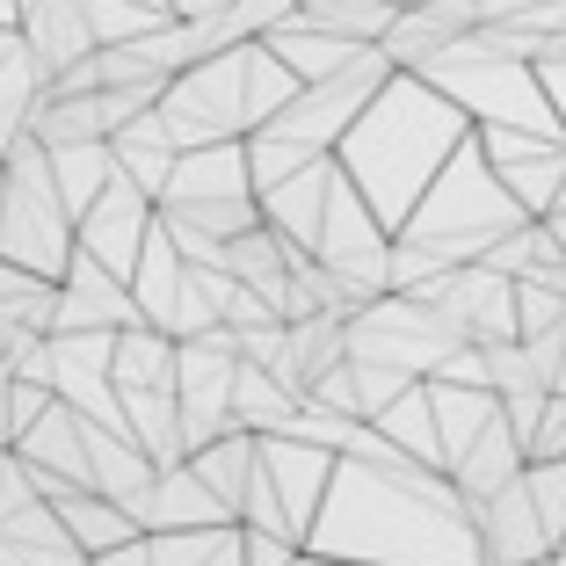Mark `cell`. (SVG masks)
I'll use <instances>...</instances> for the list:
<instances>
[{"instance_id": "obj_1", "label": "cell", "mask_w": 566, "mask_h": 566, "mask_svg": "<svg viewBox=\"0 0 566 566\" xmlns=\"http://www.w3.org/2000/svg\"><path fill=\"white\" fill-rule=\"evenodd\" d=\"M305 552L349 566H486L472 509L450 486V472L392 450L370 421L334 458V480L313 531H305Z\"/></svg>"}, {"instance_id": "obj_2", "label": "cell", "mask_w": 566, "mask_h": 566, "mask_svg": "<svg viewBox=\"0 0 566 566\" xmlns=\"http://www.w3.org/2000/svg\"><path fill=\"white\" fill-rule=\"evenodd\" d=\"M465 138H472V124L443 87H429L421 73H392V81L370 95L364 117L342 132L334 167L364 189V203L378 211L385 233H400L407 211L421 203V189L443 175L450 153L465 146Z\"/></svg>"}, {"instance_id": "obj_3", "label": "cell", "mask_w": 566, "mask_h": 566, "mask_svg": "<svg viewBox=\"0 0 566 566\" xmlns=\"http://www.w3.org/2000/svg\"><path fill=\"white\" fill-rule=\"evenodd\" d=\"M0 262L59 283L73 262V211L51 182V153L36 138H15L0 160Z\"/></svg>"}, {"instance_id": "obj_4", "label": "cell", "mask_w": 566, "mask_h": 566, "mask_svg": "<svg viewBox=\"0 0 566 566\" xmlns=\"http://www.w3.org/2000/svg\"><path fill=\"white\" fill-rule=\"evenodd\" d=\"M392 81V59H385L378 44L356 59L349 73H334V81H313V87H298V95L283 102L276 117L262 124V132H283V138H298L305 153H334L342 146V132H349L356 117L370 109V95Z\"/></svg>"}, {"instance_id": "obj_5", "label": "cell", "mask_w": 566, "mask_h": 566, "mask_svg": "<svg viewBox=\"0 0 566 566\" xmlns=\"http://www.w3.org/2000/svg\"><path fill=\"white\" fill-rule=\"evenodd\" d=\"M313 262L334 269L342 283H364V291H392L385 283V262H392V233L378 226V211L364 203V189L334 167L327 175V211H319V240Z\"/></svg>"}, {"instance_id": "obj_6", "label": "cell", "mask_w": 566, "mask_h": 566, "mask_svg": "<svg viewBox=\"0 0 566 566\" xmlns=\"http://www.w3.org/2000/svg\"><path fill=\"white\" fill-rule=\"evenodd\" d=\"M472 146L480 160L501 175V189L523 203L531 218H545L566 189V138H545V132H509V124H472Z\"/></svg>"}, {"instance_id": "obj_7", "label": "cell", "mask_w": 566, "mask_h": 566, "mask_svg": "<svg viewBox=\"0 0 566 566\" xmlns=\"http://www.w3.org/2000/svg\"><path fill=\"white\" fill-rule=\"evenodd\" d=\"M153 211H160V203H153L138 182L109 175V189H102V197L73 218V248H81L87 262H102L117 283H132L138 248H146V233H153Z\"/></svg>"}, {"instance_id": "obj_8", "label": "cell", "mask_w": 566, "mask_h": 566, "mask_svg": "<svg viewBox=\"0 0 566 566\" xmlns=\"http://www.w3.org/2000/svg\"><path fill=\"white\" fill-rule=\"evenodd\" d=\"M327 480H334V450L298 443V436H262V486L283 509V523H291L298 545H305V531H313L319 501H327Z\"/></svg>"}, {"instance_id": "obj_9", "label": "cell", "mask_w": 566, "mask_h": 566, "mask_svg": "<svg viewBox=\"0 0 566 566\" xmlns=\"http://www.w3.org/2000/svg\"><path fill=\"white\" fill-rule=\"evenodd\" d=\"M472 531H480V559L486 566H531V559H545V552H559L523 480L501 486L494 501H480V509H472Z\"/></svg>"}, {"instance_id": "obj_10", "label": "cell", "mask_w": 566, "mask_h": 566, "mask_svg": "<svg viewBox=\"0 0 566 566\" xmlns=\"http://www.w3.org/2000/svg\"><path fill=\"white\" fill-rule=\"evenodd\" d=\"M132 523L146 537H160V531H226L233 516H226V501L189 465H167V472H153V486L132 501Z\"/></svg>"}, {"instance_id": "obj_11", "label": "cell", "mask_w": 566, "mask_h": 566, "mask_svg": "<svg viewBox=\"0 0 566 566\" xmlns=\"http://www.w3.org/2000/svg\"><path fill=\"white\" fill-rule=\"evenodd\" d=\"M22 51L36 59V73H44V87L59 81L66 66H81V59H95V30H87L81 0H22Z\"/></svg>"}, {"instance_id": "obj_12", "label": "cell", "mask_w": 566, "mask_h": 566, "mask_svg": "<svg viewBox=\"0 0 566 566\" xmlns=\"http://www.w3.org/2000/svg\"><path fill=\"white\" fill-rule=\"evenodd\" d=\"M218 197H254L248 138H218V146L175 153V175H167V197L160 203H218Z\"/></svg>"}, {"instance_id": "obj_13", "label": "cell", "mask_w": 566, "mask_h": 566, "mask_svg": "<svg viewBox=\"0 0 566 566\" xmlns=\"http://www.w3.org/2000/svg\"><path fill=\"white\" fill-rule=\"evenodd\" d=\"M269 51L283 59V73L298 87H313V81H334V73H349L356 59H364L370 44H349V36H327V30H313V22H298V15H283L276 30L262 36Z\"/></svg>"}, {"instance_id": "obj_14", "label": "cell", "mask_w": 566, "mask_h": 566, "mask_svg": "<svg viewBox=\"0 0 566 566\" xmlns=\"http://www.w3.org/2000/svg\"><path fill=\"white\" fill-rule=\"evenodd\" d=\"M327 175H334V153L327 160H313L305 175H291V182H276V189H262V226L269 233H283V240H298L305 254H313V240H319V211H327Z\"/></svg>"}, {"instance_id": "obj_15", "label": "cell", "mask_w": 566, "mask_h": 566, "mask_svg": "<svg viewBox=\"0 0 566 566\" xmlns=\"http://www.w3.org/2000/svg\"><path fill=\"white\" fill-rule=\"evenodd\" d=\"M523 465H531V458H523L516 429H509V421H494V429H486L465 458H450V486L465 494V509H480V501H494L501 486H516Z\"/></svg>"}, {"instance_id": "obj_16", "label": "cell", "mask_w": 566, "mask_h": 566, "mask_svg": "<svg viewBox=\"0 0 566 566\" xmlns=\"http://www.w3.org/2000/svg\"><path fill=\"white\" fill-rule=\"evenodd\" d=\"M429 415H436V443H443V472H450V458H465V450L501 421V392H486V385H436L429 378Z\"/></svg>"}, {"instance_id": "obj_17", "label": "cell", "mask_w": 566, "mask_h": 566, "mask_svg": "<svg viewBox=\"0 0 566 566\" xmlns=\"http://www.w3.org/2000/svg\"><path fill=\"white\" fill-rule=\"evenodd\" d=\"M182 276H189V262L175 254V240H167L160 211H153V233H146V248H138V269H132V305H138V319H146V327L167 334V319H175V298H182Z\"/></svg>"}, {"instance_id": "obj_18", "label": "cell", "mask_w": 566, "mask_h": 566, "mask_svg": "<svg viewBox=\"0 0 566 566\" xmlns=\"http://www.w3.org/2000/svg\"><path fill=\"white\" fill-rule=\"evenodd\" d=\"M189 472H197V480L211 486L218 501H226V516L240 523V501H248L254 472H262V436H248V429H226L218 443H203L197 458H189Z\"/></svg>"}, {"instance_id": "obj_19", "label": "cell", "mask_w": 566, "mask_h": 566, "mask_svg": "<svg viewBox=\"0 0 566 566\" xmlns=\"http://www.w3.org/2000/svg\"><path fill=\"white\" fill-rule=\"evenodd\" d=\"M109 385L117 392H175V334L124 327L109 342Z\"/></svg>"}, {"instance_id": "obj_20", "label": "cell", "mask_w": 566, "mask_h": 566, "mask_svg": "<svg viewBox=\"0 0 566 566\" xmlns=\"http://www.w3.org/2000/svg\"><path fill=\"white\" fill-rule=\"evenodd\" d=\"M124 429H132V443L153 458V472L189 465V443H182V400H175V392H124Z\"/></svg>"}, {"instance_id": "obj_21", "label": "cell", "mask_w": 566, "mask_h": 566, "mask_svg": "<svg viewBox=\"0 0 566 566\" xmlns=\"http://www.w3.org/2000/svg\"><path fill=\"white\" fill-rule=\"evenodd\" d=\"M51 509H59L66 537L87 552V559H95V552H109V545H132V537H146V531L132 523V509H124V501H109V494H95V486H81V494H59Z\"/></svg>"}, {"instance_id": "obj_22", "label": "cell", "mask_w": 566, "mask_h": 566, "mask_svg": "<svg viewBox=\"0 0 566 566\" xmlns=\"http://www.w3.org/2000/svg\"><path fill=\"white\" fill-rule=\"evenodd\" d=\"M109 175H117V153H109V138L51 146V182H59V197H66V211H73V218H81L87 203L109 189Z\"/></svg>"}, {"instance_id": "obj_23", "label": "cell", "mask_w": 566, "mask_h": 566, "mask_svg": "<svg viewBox=\"0 0 566 566\" xmlns=\"http://www.w3.org/2000/svg\"><path fill=\"white\" fill-rule=\"evenodd\" d=\"M370 429H378L392 450H407V458H421V465L443 472V443H436V415H429V378L407 385V392H400L392 407H385V415L370 421Z\"/></svg>"}, {"instance_id": "obj_24", "label": "cell", "mask_w": 566, "mask_h": 566, "mask_svg": "<svg viewBox=\"0 0 566 566\" xmlns=\"http://www.w3.org/2000/svg\"><path fill=\"white\" fill-rule=\"evenodd\" d=\"M146 545H153V566H248L240 523H226V531H160Z\"/></svg>"}, {"instance_id": "obj_25", "label": "cell", "mask_w": 566, "mask_h": 566, "mask_svg": "<svg viewBox=\"0 0 566 566\" xmlns=\"http://www.w3.org/2000/svg\"><path fill=\"white\" fill-rule=\"evenodd\" d=\"M291 15L313 22V30H327V36H349V44H378L400 8H385V0H298Z\"/></svg>"}, {"instance_id": "obj_26", "label": "cell", "mask_w": 566, "mask_h": 566, "mask_svg": "<svg viewBox=\"0 0 566 566\" xmlns=\"http://www.w3.org/2000/svg\"><path fill=\"white\" fill-rule=\"evenodd\" d=\"M36 95H44V73H36L30 51H15V59L0 66V160H8V146H15V138H30Z\"/></svg>"}, {"instance_id": "obj_27", "label": "cell", "mask_w": 566, "mask_h": 566, "mask_svg": "<svg viewBox=\"0 0 566 566\" xmlns=\"http://www.w3.org/2000/svg\"><path fill=\"white\" fill-rule=\"evenodd\" d=\"M523 486H531L552 545H566V458H531V465H523Z\"/></svg>"}, {"instance_id": "obj_28", "label": "cell", "mask_w": 566, "mask_h": 566, "mask_svg": "<svg viewBox=\"0 0 566 566\" xmlns=\"http://www.w3.org/2000/svg\"><path fill=\"white\" fill-rule=\"evenodd\" d=\"M559 319H566V291H552V283H516V342L559 327Z\"/></svg>"}, {"instance_id": "obj_29", "label": "cell", "mask_w": 566, "mask_h": 566, "mask_svg": "<svg viewBox=\"0 0 566 566\" xmlns=\"http://www.w3.org/2000/svg\"><path fill=\"white\" fill-rule=\"evenodd\" d=\"M240 545H248V566H291V559H298V545H291V537L248 531V523H240Z\"/></svg>"}, {"instance_id": "obj_30", "label": "cell", "mask_w": 566, "mask_h": 566, "mask_svg": "<svg viewBox=\"0 0 566 566\" xmlns=\"http://www.w3.org/2000/svg\"><path fill=\"white\" fill-rule=\"evenodd\" d=\"M531 458H566V400L545 407V421H537V436H531Z\"/></svg>"}, {"instance_id": "obj_31", "label": "cell", "mask_w": 566, "mask_h": 566, "mask_svg": "<svg viewBox=\"0 0 566 566\" xmlns=\"http://www.w3.org/2000/svg\"><path fill=\"white\" fill-rule=\"evenodd\" d=\"M537 66V81H545V102H552V117H559V132H566V59H531Z\"/></svg>"}, {"instance_id": "obj_32", "label": "cell", "mask_w": 566, "mask_h": 566, "mask_svg": "<svg viewBox=\"0 0 566 566\" xmlns=\"http://www.w3.org/2000/svg\"><path fill=\"white\" fill-rule=\"evenodd\" d=\"M30 342V327H22V305H0V378H8V356Z\"/></svg>"}, {"instance_id": "obj_33", "label": "cell", "mask_w": 566, "mask_h": 566, "mask_svg": "<svg viewBox=\"0 0 566 566\" xmlns=\"http://www.w3.org/2000/svg\"><path fill=\"white\" fill-rule=\"evenodd\" d=\"M87 566H153V545H146V537H132V545H109V552H95Z\"/></svg>"}, {"instance_id": "obj_34", "label": "cell", "mask_w": 566, "mask_h": 566, "mask_svg": "<svg viewBox=\"0 0 566 566\" xmlns=\"http://www.w3.org/2000/svg\"><path fill=\"white\" fill-rule=\"evenodd\" d=\"M167 15L175 22H197V15H218V8H226V0H160Z\"/></svg>"}, {"instance_id": "obj_35", "label": "cell", "mask_w": 566, "mask_h": 566, "mask_svg": "<svg viewBox=\"0 0 566 566\" xmlns=\"http://www.w3.org/2000/svg\"><path fill=\"white\" fill-rule=\"evenodd\" d=\"M15 51H22V30H15V22H0V66H8Z\"/></svg>"}, {"instance_id": "obj_36", "label": "cell", "mask_w": 566, "mask_h": 566, "mask_svg": "<svg viewBox=\"0 0 566 566\" xmlns=\"http://www.w3.org/2000/svg\"><path fill=\"white\" fill-rule=\"evenodd\" d=\"M0 22H15V30H22V0H0Z\"/></svg>"}, {"instance_id": "obj_37", "label": "cell", "mask_w": 566, "mask_h": 566, "mask_svg": "<svg viewBox=\"0 0 566 566\" xmlns=\"http://www.w3.org/2000/svg\"><path fill=\"white\" fill-rule=\"evenodd\" d=\"M531 566H566V545H559V552H545V559H531Z\"/></svg>"}, {"instance_id": "obj_38", "label": "cell", "mask_w": 566, "mask_h": 566, "mask_svg": "<svg viewBox=\"0 0 566 566\" xmlns=\"http://www.w3.org/2000/svg\"><path fill=\"white\" fill-rule=\"evenodd\" d=\"M305 566H349V559H319V552H305Z\"/></svg>"}, {"instance_id": "obj_39", "label": "cell", "mask_w": 566, "mask_h": 566, "mask_svg": "<svg viewBox=\"0 0 566 566\" xmlns=\"http://www.w3.org/2000/svg\"><path fill=\"white\" fill-rule=\"evenodd\" d=\"M559 203H566V189H559ZM559 203H552V211H559Z\"/></svg>"}, {"instance_id": "obj_40", "label": "cell", "mask_w": 566, "mask_h": 566, "mask_svg": "<svg viewBox=\"0 0 566 566\" xmlns=\"http://www.w3.org/2000/svg\"><path fill=\"white\" fill-rule=\"evenodd\" d=\"M291 8H298V0H291Z\"/></svg>"}]
</instances>
